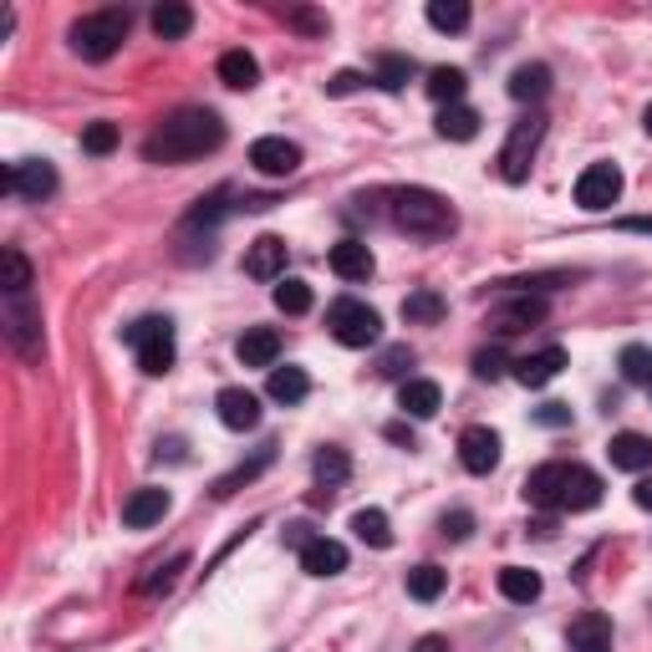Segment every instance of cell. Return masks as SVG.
<instances>
[{"label":"cell","mask_w":652,"mask_h":652,"mask_svg":"<svg viewBox=\"0 0 652 652\" xmlns=\"http://www.w3.org/2000/svg\"><path fill=\"white\" fill-rule=\"evenodd\" d=\"M224 143V123L209 107H184L174 118H163L149 138H143V159L149 163H194L214 153Z\"/></svg>","instance_id":"1"},{"label":"cell","mask_w":652,"mask_h":652,"mask_svg":"<svg viewBox=\"0 0 652 652\" xmlns=\"http://www.w3.org/2000/svg\"><path fill=\"white\" fill-rule=\"evenodd\" d=\"M459 464L469 469V475H489V469L500 464V433L485 429V423L464 429L459 433Z\"/></svg>","instance_id":"10"},{"label":"cell","mask_w":652,"mask_h":652,"mask_svg":"<svg viewBox=\"0 0 652 652\" xmlns=\"http://www.w3.org/2000/svg\"><path fill=\"white\" fill-rule=\"evenodd\" d=\"M540 138H546V118H525V123L510 128V138H504V149H500V178L504 184H525V178H531Z\"/></svg>","instance_id":"6"},{"label":"cell","mask_w":652,"mask_h":652,"mask_svg":"<svg viewBox=\"0 0 652 652\" xmlns=\"http://www.w3.org/2000/svg\"><path fill=\"white\" fill-rule=\"evenodd\" d=\"M439 138H449V143H469V138H479V113L475 107H464V103L444 107V113H439Z\"/></svg>","instance_id":"29"},{"label":"cell","mask_w":652,"mask_h":652,"mask_svg":"<svg viewBox=\"0 0 652 652\" xmlns=\"http://www.w3.org/2000/svg\"><path fill=\"white\" fill-rule=\"evenodd\" d=\"M220 82L235 92H251L255 82H260V61L245 51V46H235V51H224L220 57Z\"/></svg>","instance_id":"25"},{"label":"cell","mask_w":652,"mask_h":652,"mask_svg":"<svg viewBox=\"0 0 652 652\" xmlns=\"http://www.w3.org/2000/svg\"><path fill=\"white\" fill-rule=\"evenodd\" d=\"M566 642H571V652H612V622L602 612H581Z\"/></svg>","instance_id":"20"},{"label":"cell","mask_w":652,"mask_h":652,"mask_svg":"<svg viewBox=\"0 0 652 652\" xmlns=\"http://www.w3.org/2000/svg\"><path fill=\"white\" fill-rule=\"evenodd\" d=\"M0 291L5 296H31V260L15 245L0 251Z\"/></svg>","instance_id":"27"},{"label":"cell","mask_w":652,"mask_h":652,"mask_svg":"<svg viewBox=\"0 0 652 652\" xmlns=\"http://www.w3.org/2000/svg\"><path fill=\"white\" fill-rule=\"evenodd\" d=\"M251 163L260 168L266 178H286L301 168V149L291 138H255L251 143Z\"/></svg>","instance_id":"11"},{"label":"cell","mask_w":652,"mask_h":652,"mask_svg":"<svg viewBox=\"0 0 652 652\" xmlns=\"http://www.w3.org/2000/svg\"><path fill=\"white\" fill-rule=\"evenodd\" d=\"M612 469H627V475H648L652 469V439L648 433H617L607 444Z\"/></svg>","instance_id":"17"},{"label":"cell","mask_w":652,"mask_h":652,"mask_svg":"<svg viewBox=\"0 0 652 652\" xmlns=\"http://www.w3.org/2000/svg\"><path fill=\"white\" fill-rule=\"evenodd\" d=\"M128 347L138 352V368L149 377H163L174 368V322L168 316H143V322L128 326Z\"/></svg>","instance_id":"4"},{"label":"cell","mask_w":652,"mask_h":652,"mask_svg":"<svg viewBox=\"0 0 652 652\" xmlns=\"http://www.w3.org/2000/svg\"><path fill=\"white\" fill-rule=\"evenodd\" d=\"M312 469H316V485L322 489H337V485H347V475H352V459H347L341 449H322L312 459Z\"/></svg>","instance_id":"35"},{"label":"cell","mask_w":652,"mask_h":652,"mask_svg":"<svg viewBox=\"0 0 652 652\" xmlns=\"http://www.w3.org/2000/svg\"><path fill=\"white\" fill-rule=\"evenodd\" d=\"M642 128H648V133H652V107H648V113H642Z\"/></svg>","instance_id":"54"},{"label":"cell","mask_w":652,"mask_h":652,"mask_svg":"<svg viewBox=\"0 0 652 652\" xmlns=\"http://www.w3.org/2000/svg\"><path fill=\"white\" fill-rule=\"evenodd\" d=\"M546 92H550V67H540V61H525V67L510 72V97H515V103H535V97H546Z\"/></svg>","instance_id":"26"},{"label":"cell","mask_w":652,"mask_h":652,"mask_svg":"<svg viewBox=\"0 0 652 652\" xmlns=\"http://www.w3.org/2000/svg\"><path fill=\"white\" fill-rule=\"evenodd\" d=\"M408 77H414V61L408 57H377V67H372V82L383 92H403Z\"/></svg>","instance_id":"37"},{"label":"cell","mask_w":652,"mask_h":652,"mask_svg":"<svg viewBox=\"0 0 652 652\" xmlns=\"http://www.w3.org/2000/svg\"><path fill=\"white\" fill-rule=\"evenodd\" d=\"M362 88V72H337L331 82H326V97H347V92Z\"/></svg>","instance_id":"47"},{"label":"cell","mask_w":652,"mask_h":652,"mask_svg":"<svg viewBox=\"0 0 652 652\" xmlns=\"http://www.w3.org/2000/svg\"><path fill=\"white\" fill-rule=\"evenodd\" d=\"M331 270H337L341 281H368L372 270H377V260H372V251L362 240H341V245H331Z\"/></svg>","instance_id":"24"},{"label":"cell","mask_w":652,"mask_h":652,"mask_svg":"<svg viewBox=\"0 0 652 652\" xmlns=\"http://www.w3.org/2000/svg\"><path fill=\"white\" fill-rule=\"evenodd\" d=\"M414 652H449V638H439V632H429V638H418Z\"/></svg>","instance_id":"52"},{"label":"cell","mask_w":652,"mask_h":652,"mask_svg":"<svg viewBox=\"0 0 652 652\" xmlns=\"http://www.w3.org/2000/svg\"><path fill=\"white\" fill-rule=\"evenodd\" d=\"M403 368H414V352H408V347H393V352H383V362H377L383 377H398Z\"/></svg>","instance_id":"43"},{"label":"cell","mask_w":652,"mask_h":652,"mask_svg":"<svg viewBox=\"0 0 652 652\" xmlns=\"http://www.w3.org/2000/svg\"><path fill=\"white\" fill-rule=\"evenodd\" d=\"M566 469L571 464H540V469H531V479H525V500L535 504V510H561L566 500Z\"/></svg>","instance_id":"13"},{"label":"cell","mask_w":652,"mask_h":652,"mask_svg":"<svg viewBox=\"0 0 652 652\" xmlns=\"http://www.w3.org/2000/svg\"><path fill=\"white\" fill-rule=\"evenodd\" d=\"M500 368H504L500 352H479V357H475V372L485 377V383H489V377H500Z\"/></svg>","instance_id":"48"},{"label":"cell","mask_w":652,"mask_h":652,"mask_svg":"<svg viewBox=\"0 0 652 652\" xmlns=\"http://www.w3.org/2000/svg\"><path fill=\"white\" fill-rule=\"evenodd\" d=\"M266 393H270L276 403H286V408H291V403H301L306 393H312V377H306L301 368H270Z\"/></svg>","instance_id":"28"},{"label":"cell","mask_w":652,"mask_h":652,"mask_svg":"<svg viewBox=\"0 0 652 652\" xmlns=\"http://www.w3.org/2000/svg\"><path fill=\"white\" fill-rule=\"evenodd\" d=\"M352 531H357V540H368V546H377V550L393 546V525H387V515L377 510V504L357 510V515H352Z\"/></svg>","instance_id":"32"},{"label":"cell","mask_w":652,"mask_h":652,"mask_svg":"<svg viewBox=\"0 0 652 652\" xmlns=\"http://www.w3.org/2000/svg\"><path fill=\"white\" fill-rule=\"evenodd\" d=\"M561 368H566L561 347H540V352H531V357H520V362H515V383L546 387V383H556V377H561Z\"/></svg>","instance_id":"19"},{"label":"cell","mask_w":652,"mask_h":652,"mask_svg":"<svg viewBox=\"0 0 652 652\" xmlns=\"http://www.w3.org/2000/svg\"><path fill=\"white\" fill-rule=\"evenodd\" d=\"M235 357L245 362V368H276V357H281V337H276L270 326H251V331L235 341Z\"/></svg>","instance_id":"21"},{"label":"cell","mask_w":652,"mask_h":652,"mask_svg":"<svg viewBox=\"0 0 652 652\" xmlns=\"http://www.w3.org/2000/svg\"><path fill=\"white\" fill-rule=\"evenodd\" d=\"M82 149L88 153H113L118 149V128H113V123H92L88 133H82Z\"/></svg>","instance_id":"42"},{"label":"cell","mask_w":652,"mask_h":652,"mask_svg":"<svg viewBox=\"0 0 652 652\" xmlns=\"http://www.w3.org/2000/svg\"><path fill=\"white\" fill-rule=\"evenodd\" d=\"M387 439H393V444H408V449H414V433L403 429V423H393V429H387Z\"/></svg>","instance_id":"53"},{"label":"cell","mask_w":652,"mask_h":652,"mask_svg":"<svg viewBox=\"0 0 652 652\" xmlns=\"http://www.w3.org/2000/svg\"><path fill=\"white\" fill-rule=\"evenodd\" d=\"M469 531H475V515H469V510H454V515H444V535H449V540H464Z\"/></svg>","instance_id":"45"},{"label":"cell","mask_w":652,"mask_h":652,"mask_svg":"<svg viewBox=\"0 0 652 652\" xmlns=\"http://www.w3.org/2000/svg\"><path fill=\"white\" fill-rule=\"evenodd\" d=\"M128 26H133V11H128V5H107V11L82 15L72 26V51L88 61H107L123 46Z\"/></svg>","instance_id":"3"},{"label":"cell","mask_w":652,"mask_h":652,"mask_svg":"<svg viewBox=\"0 0 652 652\" xmlns=\"http://www.w3.org/2000/svg\"><path fill=\"white\" fill-rule=\"evenodd\" d=\"M245 276L255 281H286V240L281 235H260L245 245Z\"/></svg>","instance_id":"12"},{"label":"cell","mask_w":652,"mask_h":652,"mask_svg":"<svg viewBox=\"0 0 652 652\" xmlns=\"http://www.w3.org/2000/svg\"><path fill=\"white\" fill-rule=\"evenodd\" d=\"M301 571H306V577H341V571H347V546L316 535L312 546H301Z\"/></svg>","instance_id":"18"},{"label":"cell","mask_w":652,"mask_h":652,"mask_svg":"<svg viewBox=\"0 0 652 652\" xmlns=\"http://www.w3.org/2000/svg\"><path fill=\"white\" fill-rule=\"evenodd\" d=\"M500 596H504V602L531 607L535 596H540V577H535V571H525V566H504V571H500Z\"/></svg>","instance_id":"30"},{"label":"cell","mask_w":652,"mask_h":652,"mask_svg":"<svg viewBox=\"0 0 652 652\" xmlns=\"http://www.w3.org/2000/svg\"><path fill=\"white\" fill-rule=\"evenodd\" d=\"M0 189L5 194H21L31 205H42L46 194H57V168L46 159H26V163H11L5 174H0Z\"/></svg>","instance_id":"8"},{"label":"cell","mask_w":652,"mask_h":652,"mask_svg":"<svg viewBox=\"0 0 652 652\" xmlns=\"http://www.w3.org/2000/svg\"><path fill=\"white\" fill-rule=\"evenodd\" d=\"M168 489H133V494H128V500H123V525H128V531H149V525H159L163 515H168Z\"/></svg>","instance_id":"14"},{"label":"cell","mask_w":652,"mask_h":652,"mask_svg":"<svg viewBox=\"0 0 652 652\" xmlns=\"http://www.w3.org/2000/svg\"><path fill=\"white\" fill-rule=\"evenodd\" d=\"M535 423H546V429H566V423H571V408H566V403H546V408H535Z\"/></svg>","instance_id":"44"},{"label":"cell","mask_w":652,"mask_h":652,"mask_svg":"<svg viewBox=\"0 0 652 652\" xmlns=\"http://www.w3.org/2000/svg\"><path fill=\"white\" fill-rule=\"evenodd\" d=\"M286 21H291V26H301V31H326V15H316V11H291Z\"/></svg>","instance_id":"49"},{"label":"cell","mask_w":652,"mask_h":652,"mask_svg":"<svg viewBox=\"0 0 652 652\" xmlns=\"http://www.w3.org/2000/svg\"><path fill=\"white\" fill-rule=\"evenodd\" d=\"M449 586V571H439V566H414L408 571V596L414 602H439Z\"/></svg>","instance_id":"34"},{"label":"cell","mask_w":652,"mask_h":652,"mask_svg":"<svg viewBox=\"0 0 652 652\" xmlns=\"http://www.w3.org/2000/svg\"><path fill=\"white\" fill-rule=\"evenodd\" d=\"M596 504H602V479H596L586 464H571V469H566V500H561V510H571V515H577V510H596Z\"/></svg>","instance_id":"22"},{"label":"cell","mask_w":652,"mask_h":652,"mask_svg":"<svg viewBox=\"0 0 652 652\" xmlns=\"http://www.w3.org/2000/svg\"><path fill=\"white\" fill-rule=\"evenodd\" d=\"M535 322H546V301H540V296H515V301H504V306L489 312V326H494L500 337L525 331V326H535Z\"/></svg>","instance_id":"16"},{"label":"cell","mask_w":652,"mask_h":652,"mask_svg":"<svg viewBox=\"0 0 652 652\" xmlns=\"http://www.w3.org/2000/svg\"><path fill=\"white\" fill-rule=\"evenodd\" d=\"M214 408H220L224 429H235V433H245V429L260 423V398H255L251 387H224L220 398H214Z\"/></svg>","instance_id":"15"},{"label":"cell","mask_w":652,"mask_h":652,"mask_svg":"<svg viewBox=\"0 0 652 652\" xmlns=\"http://www.w3.org/2000/svg\"><path fill=\"white\" fill-rule=\"evenodd\" d=\"M270 296H276V312H286V316L312 312V286H306V281H296V276H286V281L276 286Z\"/></svg>","instance_id":"36"},{"label":"cell","mask_w":652,"mask_h":652,"mask_svg":"<svg viewBox=\"0 0 652 652\" xmlns=\"http://www.w3.org/2000/svg\"><path fill=\"white\" fill-rule=\"evenodd\" d=\"M429 26L433 31H464L469 26V5H464V0H429Z\"/></svg>","instance_id":"38"},{"label":"cell","mask_w":652,"mask_h":652,"mask_svg":"<svg viewBox=\"0 0 652 652\" xmlns=\"http://www.w3.org/2000/svg\"><path fill=\"white\" fill-rule=\"evenodd\" d=\"M622 199V168L617 163H592V168H581L577 178V205L592 209V214H602V209H612Z\"/></svg>","instance_id":"7"},{"label":"cell","mask_w":652,"mask_h":652,"mask_svg":"<svg viewBox=\"0 0 652 652\" xmlns=\"http://www.w3.org/2000/svg\"><path fill=\"white\" fill-rule=\"evenodd\" d=\"M266 464H270V449H260V454H255L251 464H240L235 475H224L220 485H214V494H220V500H224V494H235V489H240V485H251V479L260 475V469H266Z\"/></svg>","instance_id":"41"},{"label":"cell","mask_w":652,"mask_h":652,"mask_svg":"<svg viewBox=\"0 0 652 652\" xmlns=\"http://www.w3.org/2000/svg\"><path fill=\"white\" fill-rule=\"evenodd\" d=\"M326 326H331V337H337L341 347H372V341L383 337V316L372 312L368 301H357V296L331 301Z\"/></svg>","instance_id":"5"},{"label":"cell","mask_w":652,"mask_h":652,"mask_svg":"<svg viewBox=\"0 0 652 652\" xmlns=\"http://www.w3.org/2000/svg\"><path fill=\"white\" fill-rule=\"evenodd\" d=\"M632 500H638V510H652V475H642V479H638Z\"/></svg>","instance_id":"50"},{"label":"cell","mask_w":652,"mask_h":652,"mask_svg":"<svg viewBox=\"0 0 652 652\" xmlns=\"http://www.w3.org/2000/svg\"><path fill=\"white\" fill-rule=\"evenodd\" d=\"M464 88H469V77H464L459 67H433V72H429V97H433V103L454 107L464 97Z\"/></svg>","instance_id":"33"},{"label":"cell","mask_w":652,"mask_h":652,"mask_svg":"<svg viewBox=\"0 0 652 652\" xmlns=\"http://www.w3.org/2000/svg\"><path fill=\"white\" fill-rule=\"evenodd\" d=\"M149 21H153V31H159L163 42H178V36H189L194 31V11L189 5H178V0H163Z\"/></svg>","instance_id":"31"},{"label":"cell","mask_w":652,"mask_h":652,"mask_svg":"<svg viewBox=\"0 0 652 652\" xmlns=\"http://www.w3.org/2000/svg\"><path fill=\"white\" fill-rule=\"evenodd\" d=\"M178 571H184V556H178V561H168V566H159V577H149V586H143V592H168V586L178 581Z\"/></svg>","instance_id":"46"},{"label":"cell","mask_w":652,"mask_h":652,"mask_svg":"<svg viewBox=\"0 0 652 652\" xmlns=\"http://www.w3.org/2000/svg\"><path fill=\"white\" fill-rule=\"evenodd\" d=\"M398 408L408 418H433L444 408V393H439V383H429V377H408V383L398 387Z\"/></svg>","instance_id":"23"},{"label":"cell","mask_w":652,"mask_h":652,"mask_svg":"<svg viewBox=\"0 0 652 652\" xmlns=\"http://www.w3.org/2000/svg\"><path fill=\"white\" fill-rule=\"evenodd\" d=\"M393 224L408 230V235H423V240H439L454 230V205L444 194L433 189H398L393 194Z\"/></svg>","instance_id":"2"},{"label":"cell","mask_w":652,"mask_h":652,"mask_svg":"<svg viewBox=\"0 0 652 652\" xmlns=\"http://www.w3.org/2000/svg\"><path fill=\"white\" fill-rule=\"evenodd\" d=\"M622 377H627V383H652V347L627 341V347H622Z\"/></svg>","instance_id":"39"},{"label":"cell","mask_w":652,"mask_h":652,"mask_svg":"<svg viewBox=\"0 0 652 652\" xmlns=\"http://www.w3.org/2000/svg\"><path fill=\"white\" fill-rule=\"evenodd\" d=\"M648 393H652V383H648Z\"/></svg>","instance_id":"55"},{"label":"cell","mask_w":652,"mask_h":652,"mask_svg":"<svg viewBox=\"0 0 652 652\" xmlns=\"http://www.w3.org/2000/svg\"><path fill=\"white\" fill-rule=\"evenodd\" d=\"M444 316V301L433 296V291H414V296L403 301V322H439Z\"/></svg>","instance_id":"40"},{"label":"cell","mask_w":652,"mask_h":652,"mask_svg":"<svg viewBox=\"0 0 652 652\" xmlns=\"http://www.w3.org/2000/svg\"><path fill=\"white\" fill-rule=\"evenodd\" d=\"M627 235H652V214H632V220H622Z\"/></svg>","instance_id":"51"},{"label":"cell","mask_w":652,"mask_h":652,"mask_svg":"<svg viewBox=\"0 0 652 652\" xmlns=\"http://www.w3.org/2000/svg\"><path fill=\"white\" fill-rule=\"evenodd\" d=\"M5 331L21 357H42V312L31 306V296H5Z\"/></svg>","instance_id":"9"}]
</instances>
